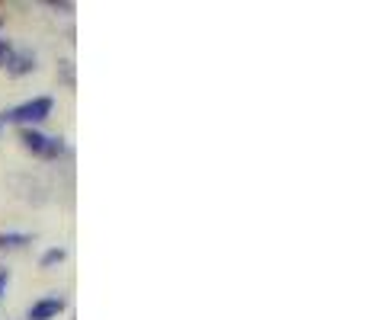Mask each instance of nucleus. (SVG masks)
Returning <instances> with one entry per match:
<instances>
[{"label": "nucleus", "mask_w": 365, "mask_h": 320, "mask_svg": "<svg viewBox=\"0 0 365 320\" xmlns=\"http://www.w3.org/2000/svg\"><path fill=\"white\" fill-rule=\"evenodd\" d=\"M51 109H55V100H51V96H32V100L19 103V106L4 109V113H0V125L13 122V125H19V128H36L48 119Z\"/></svg>", "instance_id": "obj_1"}, {"label": "nucleus", "mask_w": 365, "mask_h": 320, "mask_svg": "<svg viewBox=\"0 0 365 320\" xmlns=\"http://www.w3.org/2000/svg\"><path fill=\"white\" fill-rule=\"evenodd\" d=\"M19 145L38 160H58L64 154V138L58 135H42L38 128H19Z\"/></svg>", "instance_id": "obj_2"}, {"label": "nucleus", "mask_w": 365, "mask_h": 320, "mask_svg": "<svg viewBox=\"0 0 365 320\" xmlns=\"http://www.w3.org/2000/svg\"><path fill=\"white\" fill-rule=\"evenodd\" d=\"M61 311H64V298L55 291V295H45L38 301H32V308L26 311V320H55Z\"/></svg>", "instance_id": "obj_3"}, {"label": "nucleus", "mask_w": 365, "mask_h": 320, "mask_svg": "<svg viewBox=\"0 0 365 320\" xmlns=\"http://www.w3.org/2000/svg\"><path fill=\"white\" fill-rule=\"evenodd\" d=\"M4 71H6L10 77H26V74H32V71H36V51H29V48H13L10 58H6V64H4Z\"/></svg>", "instance_id": "obj_4"}, {"label": "nucleus", "mask_w": 365, "mask_h": 320, "mask_svg": "<svg viewBox=\"0 0 365 320\" xmlns=\"http://www.w3.org/2000/svg\"><path fill=\"white\" fill-rule=\"evenodd\" d=\"M29 244H32V237L23 231H0V250H23Z\"/></svg>", "instance_id": "obj_5"}, {"label": "nucleus", "mask_w": 365, "mask_h": 320, "mask_svg": "<svg viewBox=\"0 0 365 320\" xmlns=\"http://www.w3.org/2000/svg\"><path fill=\"white\" fill-rule=\"evenodd\" d=\"M64 257H68V253H64L61 247H51V250H45V253H42V259H38V266H42V269H51V266L64 263Z\"/></svg>", "instance_id": "obj_6"}, {"label": "nucleus", "mask_w": 365, "mask_h": 320, "mask_svg": "<svg viewBox=\"0 0 365 320\" xmlns=\"http://www.w3.org/2000/svg\"><path fill=\"white\" fill-rule=\"evenodd\" d=\"M61 77H64V83H68V87H74V64H71V61H61Z\"/></svg>", "instance_id": "obj_7"}, {"label": "nucleus", "mask_w": 365, "mask_h": 320, "mask_svg": "<svg viewBox=\"0 0 365 320\" xmlns=\"http://www.w3.org/2000/svg\"><path fill=\"white\" fill-rule=\"evenodd\" d=\"M10 51H13V45L6 42V38H0V68L6 64V58H10Z\"/></svg>", "instance_id": "obj_8"}, {"label": "nucleus", "mask_w": 365, "mask_h": 320, "mask_svg": "<svg viewBox=\"0 0 365 320\" xmlns=\"http://www.w3.org/2000/svg\"><path fill=\"white\" fill-rule=\"evenodd\" d=\"M6 285H10V269H0V301L6 295Z\"/></svg>", "instance_id": "obj_9"}, {"label": "nucleus", "mask_w": 365, "mask_h": 320, "mask_svg": "<svg viewBox=\"0 0 365 320\" xmlns=\"http://www.w3.org/2000/svg\"><path fill=\"white\" fill-rule=\"evenodd\" d=\"M0 29H4V16H0Z\"/></svg>", "instance_id": "obj_10"}]
</instances>
